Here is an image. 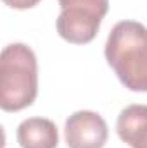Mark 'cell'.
I'll list each match as a JSON object with an SVG mask.
<instances>
[{
	"instance_id": "obj_2",
	"label": "cell",
	"mask_w": 147,
	"mask_h": 148,
	"mask_svg": "<svg viewBox=\"0 0 147 148\" xmlns=\"http://www.w3.org/2000/svg\"><path fill=\"white\" fill-rule=\"evenodd\" d=\"M38 95V64L35 52L24 43H10L0 55V107L19 112Z\"/></svg>"
},
{
	"instance_id": "obj_7",
	"label": "cell",
	"mask_w": 147,
	"mask_h": 148,
	"mask_svg": "<svg viewBox=\"0 0 147 148\" xmlns=\"http://www.w3.org/2000/svg\"><path fill=\"white\" fill-rule=\"evenodd\" d=\"M42 0H3V3L10 9H17V10H26V9H33L38 5Z\"/></svg>"
},
{
	"instance_id": "obj_6",
	"label": "cell",
	"mask_w": 147,
	"mask_h": 148,
	"mask_svg": "<svg viewBox=\"0 0 147 148\" xmlns=\"http://www.w3.org/2000/svg\"><path fill=\"white\" fill-rule=\"evenodd\" d=\"M118 136L132 148H147V105H128L119 112Z\"/></svg>"
},
{
	"instance_id": "obj_5",
	"label": "cell",
	"mask_w": 147,
	"mask_h": 148,
	"mask_svg": "<svg viewBox=\"0 0 147 148\" xmlns=\"http://www.w3.org/2000/svg\"><path fill=\"white\" fill-rule=\"evenodd\" d=\"M17 143L21 148H57V126L45 117H30L17 126Z\"/></svg>"
},
{
	"instance_id": "obj_4",
	"label": "cell",
	"mask_w": 147,
	"mask_h": 148,
	"mask_svg": "<svg viewBox=\"0 0 147 148\" xmlns=\"http://www.w3.org/2000/svg\"><path fill=\"white\" fill-rule=\"evenodd\" d=\"M109 129L101 114L78 110L64 124V138L68 148H104Z\"/></svg>"
},
{
	"instance_id": "obj_3",
	"label": "cell",
	"mask_w": 147,
	"mask_h": 148,
	"mask_svg": "<svg viewBox=\"0 0 147 148\" xmlns=\"http://www.w3.org/2000/svg\"><path fill=\"white\" fill-rule=\"evenodd\" d=\"M61 14L55 21L62 40L74 45L90 43L99 33L109 10V0H59Z\"/></svg>"
},
{
	"instance_id": "obj_1",
	"label": "cell",
	"mask_w": 147,
	"mask_h": 148,
	"mask_svg": "<svg viewBox=\"0 0 147 148\" xmlns=\"http://www.w3.org/2000/svg\"><path fill=\"white\" fill-rule=\"evenodd\" d=\"M106 60L130 91L147 93V28L137 21H119L111 29Z\"/></svg>"
}]
</instances>
